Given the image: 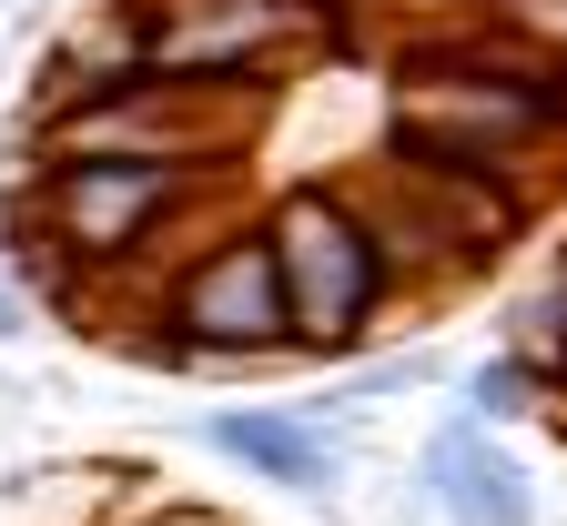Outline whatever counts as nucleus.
<instances>
[{
	"label": "nucleus",
	"mask_w": 567,
	"mask_h": 526,
	"mask_svg": "<svg viewBox=\"0 0 567 526\" xmlns=\"http://www.w3.org/2000/svg\"><path fill=\"white\" fill-rule=\"evenodd\" d=\"M203 445L234 456L244 476H264V486H334L344 476L334 435L305 425V415H284V405H224V415H203Z\"/></svg>",
	"instance_id": "obj_7"
},
{
	"label": "nucleus",
	"mask_w": 567,
	"mask_h": 526,
	"mask_svg": "<svg viewBox=\"0 0 567 526\" xmlns=\"http://www.w3.org/2000/svg\"><path fill=\"white\" fill-rule=\"evenodd\" d=\"M476 415H537L547 405V374H537V354H496V364H476Z\"/></svg>",
	"instance_id": "obj_9"
},
{
	"label": "nucleus",
	"mask_w": 567,
	"mask_h": 526,
	"mask_svg": "<svg viewBox=\"0 0 567 526\" xmlns=\"http://www.w3.org/2000/svg\"><path fill=\"white\" fill-rule=\"evenodd\" d=\"M142 21V82H203V92H274L284 61L344 41V11L315 0H132Z\"/></svg>",
	"instance_id": "obj_5"
},
{
	"label": "nucleus",
	"mask_w": 567,
	"mask_h": 526,
	"mask_svg": "<svg viewBox=\"0 0 567 526\" xmlns=\"http://www.w3.org/2000/svg\"><path fill=\"white\" fill-rule=\"evenodd\" d=\"M142 364H284L295 354V314H284V274L264 223H224L193 244L163 283V334H132Z\"/></svg>",
	"instance_id": "obj_4"
},
{
	"label": "nucleus",
	"mask_w": 567,
	"mask_h": 526,
	"mask_svg": "<svg viewBox=\"0 0 567 526\" xmlns=\"http://www.w3.org/2000/svg\"><path fill=\"white\" fill-rule=\"evenodd\" d=\"M334 11H344V0H334Z\"/></svg>",
	"instance_id": "obj_12"
},
{
	"label": "nucleus",
	"mask_w": 567,
	"mask_h": 526,
	"mask_svg": "<svg viewBox=\"0 0 567 526\" xmlns=\"http://www.w3.org/2000/svg\"><path fill=\"white\" fill-rule=\"evenodd\" d=\"M567 142V51L537 41L527 21L496 31H436L395 61V122L385 163H436V173H486L537 203L547 163Z\"/></svg>",
	"instance_id": "obj_1"
},
{
	"label": "nucleus",
	"mask_w": 567,
	"mask_h": 526,
	"mask_svg": "<svg viewBox=\"0 0 567 526\" xmlns=\"http://www.w3.org/2000/svg\"><path fill=\"white\" fill-rule=\"evenodd\" d=\"M41 163V153H31ZM31 213L51 254L82 274H153V264H183V223L224 203V173H183V163H41L31 183Z\"/></svg>",
	"instance_id": "obj_2"
},
{
	"label": "nucleus",
	"mask_w": 567,
	"mask_h": 526,
	"mask_svg": "<svg viewBox=\"0 0 567 526\" xmlns=\"http://www.w3.org/2000/svg\"><path fill=\"white\" fill-rule=\"evenodd\" d=\"M254 132L244 92H203V82H122L92 102L41 112V163H183V173H224V153Z\"/></svg>",
	"instance_id": "obj_6"
},
{
	"label": "nucleus",
	"mask_w": 567,
	"mask_h": 526,
	"mask_svg": "<svg viewBox=\"0 0 567 526\" xmlns=\"http://www.w3.org/2000/svg\"><path fill=\"white\" fill-rule=\"evenodd\" d=\"M264 244H274V274H284V314H295V354H354L375 334V314L395 305V264H385V234L365 223L344 183H295L274 193L264 213Z\"/></svg>",
	"instance_id": "obj_3"
},
{
	"label": "nucleus",
	"mask_w": 567,
	"mask_h": 526,
	"mask_svg": "<svg viewBox=\"0 0 567 526\" xmlns=\"http://www.w3.org/2000/svg\"><path fill=\"white\" fill-rule=\"evenodd\" d=\"M557 364H567V324H557Z\"/></svg>",
	"instance_id": "obj_11"
},
{
	"label": "nucleus",
	"mask_w": 567,
	"mask_h": 526,
	"mask_svg": "<svg viewBox=\"0 0 567 526\" xmlns=\"http://www.w3.org/2000/svg\"><path fill=\"white\" fill-rule=\"evenodd\" d=\"M425 466H436V486H446V516H456V526H537L527 476L496 456V445H476V425H446Z\"/></svg>",
	"instance_id": "obj_8"
},
{
	"label": "nucleus",
	"mask_w": 567,
	"mask_h": 526,
	"mask_svg": "<svg viewBox=\"0 0 567 526\" xmlns=\"http://www.w3.org/2000/svg\"><path fill=\"white\" fill-rule=\"evenodd\" d=\"M11 334H31V305H21V283L0 274V344H11Z\"/></svg>",
	"instance_id": "obj_10"
}]
</instances>
